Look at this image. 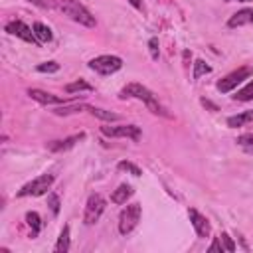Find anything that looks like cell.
<instances>
[{
	"label": "cell",
	"instance_id": "25",
	"mask_svg": "<svg viewBox=\"0 0 253 253\" xmlns=\"http://www.w3.org/2000/svg\"><path fill=\"white\" fill-rule=\"evenodd\" d=\"M237 144H239L243 150L253 152V134H241V136L237 138Z\"/></svg>",
	"mask_w": 253,
	"mask_h": 253
},
{
	"label": "cell",
	"instance_id": "10",
	"mask_svg": "<svg viewBox=\"0 0 253 253\" xmlns=\"http://www.w3.org/2000/svg\"><path fill=\"white\" fill-rule=\"evenodd\" d=\"M188 215H190V221L196 229V235L198 237H208L210 235V221L206 219V215H202L198 210H188Z\"/></svg>",
	"mask_w": 253,
	"mask_h": 253
},
{
	"label": "cell",
	"instance_id": "22",
	"mask_svg": "<svg viewBox=\"0 0 253 253\" xmlns=\"http://www.w3.org/2000/svg\"><path fill=\"white\" fill-rule=\"evenodd\" d=\"M210 71H211V67L204 59H196V63H194V79H200L202 75H206Z\"/></svg>",
	"mask_w": 253,
	"mask_h": 253
},
{
	"label": "cell",
	"instance_id": "7",
	"mask_svg": "<svg viewBox=\"0 0 253 253\" xmlns=\"http://www.w3.org/2000/svg\"><path fill=\"white\" fill-rule=\"evenodd\" d=\"M251 73H253V69H251L249 65L239 67V69H235V71L227 73L223 79H219V81H217V89H219L221 93H227V91L235 89V87H237V85H239L243 79H247Z\"/></svg>",
	"mask_w": 253,
	"mask_h": 253
},
{
	"label": "cell",
	"instance_id": "31",
	"mask_svg": "<svg viewBox=\"0 0 253 253\" xmlns=\"http://www.w3.org/2000/svg\"><path fill=\"white\" fill-rule=\"evenodd\" d=\"M210 251H219V253H221V251H223V245H221V241H219V239H215V241L210 245Z\"/></svg>",
	"mask_w": 253,
	"mask_h": 253
},
{
	"label": "cell",
	"instance_id": "20",
	"mask_svg": "<svg viewBox=\"0 0 253 253\" xmlns=\"http://www.w3.org/2000/svg\"><path fill=\"white\" fill-rule=\"evenodd\" d=\"M93 87L87 83V81H83V79H77V81H73V83H67L65 85V91L67 93H77V91H91Z\"/></svg>",
	"mask_w": 253,
	"mask_h": 253
},
{
	"label": "cell",
	"instance_id": "21",
	"mask_svg": "<svg viewBox=\"0 0 253 253\" xmlns=\"http://www.w3.org/2000/svg\"><path fill=\"white\" fill-rule=\"evenodd\" d=\"M26 221H28V225L34 229V235H38L40 229H42V219H40V215H38L36 211H28V213H26Z\"/></svg>",
	"mask_w": 253,
	"mask_h": 253
},
{
	"label": "cell",
	"instance_id": "4",
	"mask_svg": "<svg viewBox=\"0 0 253 253\" xmlns=\"http://www.w3.org/2000/svg\"><path fill=\"white\" fill-rule=\"evenodd\" d=\"M89 67L101 75H111L123 67V59L119 55H99L89 61Z\"/></svg>",
	"mask_w": 253,
	"mask_h": 253
},
{
	"label": "cell",
	"instance_id": "17",
	"mask_svg": "<svg viewBox=\"0 0 253 253\" xmlns=\"http://www.w3.org/2000/svg\"><path fill=\"white\" fill-rule=\"evenodd\" d=\"M55 251L57 253H67L69 251V225H63V229L59 233V239H57V245H55Z\"/></svg>",
	"mask_w": 253,
	"mask_h": 253
},
{
	"label": "cell",
	"instance_id": "28",
	"mask_svg": "<svg viewBox=\"0 0 253 253\" xmlns=\"http://www.w3.org/2000/svg\"><path fill=\"white\" fill-rule=\"evenodd\" d=\"M219 241H221V245H223L225 251H235V243H233V239L227 233H221L219 235Z\"/></svg>",
	"mask_w": 253,
	"mask_h": 253
},
{
	"label": "cell",
	"instance_id": "8",
	"mask_svg": "<svg viewBox=\"0 0 253 253\" xmlns=\"http://www.w3.org/2000/svg\"><path fill=\"white\" fill-rule=\"evenodd\" d=\"M101 132L105 136H126V138H132V140H138L140 138V128L136 125H119V126H101Z\"/></svg>",
	"mask_w": 253,
	"mask_h": 253
},
{
	"label": "cell",
	"instance_id": "13",
	"mask_svg": "<svg viewBox=\"0 0 253 253\" xmlns=\"http://www.w3.org/2000/svg\"><path fill=\"white\" fill-rule=\"evenodd\" d=\"M245 24H251L253 26V8H245V10L235 12L229 18V22H227L229 28H237V26H245Z\"/></svg>",
	"mask_w": 253,
	"mask_h": 253
},
{
	"label": "cell",
	"instance_id": "2",
	"mask_svg": "<svg viewBox=\"0 0 253 253\" xmlns=\"http://www.w3.org/2000/svg\"><path fill=\"white\" fill-rule=\"evenodd\" d=\"M59 10L65 16H69L73 22H77V24H81L85 28H95V24H97L95 16L77 0H59Z\"/></svg>",
	"mask_w": 253,
	"mask_h": 253
},
{
	"label": "cell",
	"instance_id": "5",
	"mask_svg": "<svg viewBox=\"0 0 253 253\" xmlns=\"http://www.w3.org/2000/svg\"><path fill=\"white\" fill-rule=\"evenodd\" d=\"M140 211H142L140 210V204H130V206H126L121 211V215H119V231L123 235L130 233L136 227V223L140 221Z\"/></svg>",
	"mask_w": 253,
	"mask_h": 253
},
{
	"label": "cell",
	"instance_id": "11",
	"mask_svg": "<svg viewBox=\"0 0 253 253\" xmlns=\"http://www.w3.org/2000/svg\"><path fill=\"white\" fill-rule=\"evenodd\" d=\"M28 95H30L34 101L42 103V105H65V101H63L61 97H57V95H53V93H47V91H42V89H30Z\"/></svg>",
	"mask_w": 253,
	"mask_h": 253
},
{
	"label": "cell",
	"instance_id": "6",
	"mask_svg": "<svg viewBox=\"0 0 253 253\" xmlns=\"http://www.w3.org/2000/svg\"><path fill=\"white\" fill-rule=\"evenodd\" d=\"M105 206L107 204H105V198L101 194H91L87 204H85V213H83L85 225H93L101 217V213L105 211Z\"/></svg>",
	"mask_w": 253,
	"mask_h": 253
},
{
	"label": "cell",
	"instance_id": "24",
	"mask_svg": "<svg viewBox=\"0 0 253 253\" xmlns=\"http://www.w3.org/2000/svg\"><path fill=\"white\" fill-rule=\"evenodd\" d=\"M117 168H119V170H125V172H130L132 176H140V174H142V170H140L136 164L128 162V160H121V162L117 164Z\"/></svg>",
	"mask_w": 253,
	"mask_h": 253
},
{
	"label": "cell",
	"instance_id": "27",
	"mask_svg": "<svg viewBox=\"0 0 253 253\" xmlns=\"http://www.w3.org/2000/svg\"><path fill=\"white\" fill-rule=\"evenodd\" d=\"M47 206H49L51 211L57 215V213H59V196H57V194H49V196H47Z\"/></svg>",
	"mask_w": 253,
	"mask_h": 253
},
{
	"label": "cell",
	"instance_id": "30",
	"mask_svg": "<svg viewBox=\"0 0 253 253\" xmlns=\"http://www.w3.org/2000/svg\"><path fill=\"white\" fill-rule=\"evenodd\" d=\"M148 47H150L152 59H158V40H156V38H150V40H148Z\"/></svg>",
	"mask_w": 253,
	"mask_h": 253
},
{
	"label": "cell",
	"instance_id": "29",
	"mask_svg": "<svg viewBox=\"0 0 253 253\" xmlns=\"http://www.w3.org/2000/svg\"><path fill=\"white\" fill-rule=\"evenodd\" d=\"M28 2H32L34 6L45 8V10H51V8H55V2H53V0H28Z\"/></svg>",
	"mask_w": 253,
	"mask_h": 253
},
{
	"label": "cell",
	"instance_id": "3",
	"mask_svg": "<svg viewBox=\"0 0 253 253\" xmlns=\"http://www.w3.org/2000/svg\"><path fill=\"white\" fill-rule=\"evenodd\" d=\"M53 180H55L53 174H42V176H38L36 180H32V182H28L26 186H22V190L18 192V196H20V198H24V196H43V194L51 188Z\"/></svg>",
	"mask_w": 253,
	"mask_h": 253
},
{
	"label": "cell",
	"instance_id": "14",
	"mask_svg": "<svg viewBox=\"0 0 253 253\" xmlns=\"http://www.w3.org/2000/svg\"><path fill=\"white\" fill-rule=\"evenodd\" d=\"M132 186H128V184H121L113 194H111V202L113 204H126V200L132 196Z\"/></svg>",
	"mask_w": 253,
	"mask_h": 253
},
{
	"label": "cell",
	"instance_id": "19",
	"mask_svg": "<svg viewBox=\"0 0 253 253\" xmlns=\"http://www.w3.org/2000/svg\"><path fill=\"white\" fill-rule=\"evenodd\" d=\"M89 113H91L93 117L101 119V121H107V123H111V121H119V115H117V113H111V111H105V109L89 107Z\"/></svg>",
	"mask_w": 253,
	"mask_h": 253
},
{
	"label": "cell",
	"instance_id": "26",
	"mask_svg": "<svg viewBox=\"0 0 253 253\" xmlns=\"http://www.w3.org/2000/svg\"><path fill=\"white\" fill-rule=\"evenodd\" d=\"M59 69V63H55V61H45V63H40L38 65V71L40 73H55Z\"/></svg>",
	"mask_w": 253,
	"mask_h": 253
},
{
	"label": "cell",
	"instance_id": "16",
	"mask_svg": "<svg viewBox=\"0 0 253 253\" xmlns=\"http://www.w3.org/2000/svg\"><path fill=\"white\" fill-rule=\"evenodd\" d=\"M32 30H34V34H36V38H38L40 43H47V42H51V30H49L45 24L36 22V24L32 26Z\"/></svg>",
	"mask_w": 253,
	"mask_h": 253
},
{
	"label": "cell",
	"instance_id": "12",
	"mask_svg": "<svg viewBox=\"0 0 253 253\" xmlns=\"http://www.w3.org/2000/svg\"><path fill=\"white\" fill-rule=\"evenodd\" d=\"M83 138H85V132H77V134H71V136H67V138H63V140H53V142L49 144V150H51V152L67 150V148L75 146L79 140H83Z\"/></svg>",
	"mask_w": 253,
	"mask_h": 253
},
{
	"label": "cell",
	"instance_id": "18",
	"mask_svg": "<svg viewBox=\"0 0 253 253\" xmlns=\"http://www.w3.org/2000/svg\"><path fill=\"white\" fill-rule=\"evenodd\" d=\"M83 109L89 111V105H77V103H73V105H61V107H55L53 113L59 115V117H63V115H71V113H77V111H83Z\"/></svg>",
	"mask_w": 253,
	"mask_h": 253
},
{
	"label": "cell",
	"instance_id": "9",
	"mask_svg": "<svg viewBox=\"0 0 253 253\" xmlns=\"http://www.w3.org/2000/svg\"><path fill=\"white\" fill-rule=\"evenodd\" d=\"M6 32H8V34H12V36H16V38H22L24 42L40 43V42H38V38H36V34H34V30H32V28H28V26H26L24 22H20V20L8 22V24H6Z\"/></svg>",
	"mask_w": 253,
	"mask_h": 253
},
{
	"label": "cell",
	"instance_id": "34",
	"mask_svg": "<svg viewBox=\"0 0 253 253\" xmlns=\"http://www.w3.org/2000/svg\"><path fill=\"white\" fill-rule=\"evenodd\" d=\"M227 2H233V0H227ZM235 2H251V0H235Z\"/></svg>",
	"mask_w": 253,
	"mask_h": 253
},
{
	"label": "cell",
	"instance_id": "33",
	"mask_svg": "<svg viewBox=\"0 0 253 253\" xmlns=\"http://www.w3.org/2000/svg\"><path fill=\"white\" fill-rule=\"evenodd\" d=\"M128 2H130V4H132L136 10H142V2H140V0H128Z\"/></svg>",
	"mask_w": 253,
	"mask_h": 253
},
{
	"label": "cell",
	"instance_id": "32",
	"mask_svg": "<svg viewBox=\"0 0 253 253\" xmlns=\"http://www.w3.org/2000/svg\"><path fill=\"white\" fill-rule=\"evenodd\" d=\"M202 105H204V107H210L211 111H217V107H215V105H211V103H210V101H206V99H202Z\"/></svg>",
	"mask_w": 253,
	"mask_h": 253
},
{
	"label": "cell",
	"instance_id": "1",
	"mask_svg": "<svg viewBox=\"0 0 253 253\" xmlns=\"http://www.w3.org/2000/svg\"><path fill=\"white\" fill-rule=\"evenodd\" d=\"M119 97H121V99H138V101H142L152 113H156V115H166L164 109L160 107L158 99L154 97V93H152L150 89H146L144 85H140V83H128L126 87L121 89Z\"/></svg>",
	"mask_w": 253,
	"mask_h": 253
},
{
	"label": "cell",
	"instance_id": "15",
	"mask_svg": "<svg viewBox=\"0 0 253 253\" xmlns=\"http://www.w3.org/2000/svg\"><path fill=\"white\" fill-rule=\"evenodd\" d=\"M253 121V111H245V113H239V115H233L227 119V126L231 128H237V126H243L247 123Z\"/></svg>",
	"mask_w": 253,
	"mask_h": 253
},
{
	"label": "cell",
	"instance_id": "23",
	"mask_svg": "<svg viewBox=\"0 0 253 253\" xmlns=\"http://www.w3.org/2000/svg\"><path fill=\"white\" fill-rule=\"evenodd\" d=\"M233 99L235 101H251L253 99V81L247 83L241 91H237V95H233Z\"/></svg>",
	"mask_w": 253,
	"mask_h": 253
}]
</instances>
